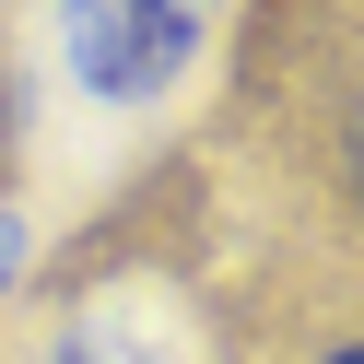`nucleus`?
<instances>
[{
  "mask_svg": "<svg viewBox=\"0 0 364 364\" xmlns=\"http://www.w3.org/2000/svg\"><path fill=\"white\" fill-rule=\"evenodd\" d=\"M48 364H176V341H165V329H141V317H82V329L59 341Z\"/></svg>",
  "mask_w": 364,
  "mask_h": 364,
  "instance_id": "f03ea898",
  "label": "nucleus"
},
{
  "mask_svg": "<svg viewBox=\"0 0 364 364\" xmlns=\"http://www.w3.org/2000/svg\"><path fill=\"white\" fill-rule=\"evenodd\" d=\"M212 0H59V59L95 106H153L200 71Z\"/></svg>",
  "mask_w": 364,
  "mask_h": 364,
  "instance_id": "f257e3e1",
  "label": "nucleus"
},
{
  "mask_svg": "<svg viewBox=\"0 0 364 364\" xmlns=\"http://www.w3.org/2000/svg\"><path fill=\"white\" fill-rule=\"evenodd\" d=\"M317 364H364V341H341V353H317Z\"/></svg>",
  "mask_w": 364,
  "mask_h": 364,
  "instance_id": "7ed1b4c3",
  "label": "nucleus"
},
{
  "mask_svg": "<svg viewBox=\"0 0 364 364\" xmlns=\"http://www.w3.org/2000/svg\"><path fill=\"white\" fill-rule=\"evenodd\" d=\"M0 270H12V223H0Z\"/></svg>",
  "mask_w": 364,
  "mask_h": 364,
  "instance_id": "20e7f679",
  "label": "nucleus"
}]
</instances>
